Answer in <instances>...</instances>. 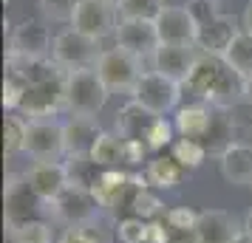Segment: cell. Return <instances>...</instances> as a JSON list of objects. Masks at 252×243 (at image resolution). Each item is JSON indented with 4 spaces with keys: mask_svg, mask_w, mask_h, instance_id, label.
Listing matches in <instances>:
<instances>
[{
    "mask_svg": "<svg viewBox=\"0 0 252 243\" xmlns=\"http://www.w3.org/2000/svg\"><path fill=\"white\" fill-rule=\"evenodd\" d=\"M26 153L34 162H60V156H65L63 125L54 122V119H34V122H29Z\"/></svg>",
    "mask_w": 252,
    "mask_h": 243,
    "instance_id": "10",
    "label": "cell"
},
{
    "mask_svg": "<svg viewBox=\"0 0 252 243\" xmlns=\"http://www.w3.org/2000/svg\"><path fill=\"white\" fill-rule=\"evenodd\" d=\"M65 170H68V181L77 187H88L91 189L96 184V178L102 175V167L94 162L91 156H74L65 162Z\"/></svg>",
    "mask_w": 252,
    "mask_h": 243,
    "instance_id": "28",
    "label": "cell"
},
{
    "mask_svg": "<svg viewBox=\"0 0 252 243\" xmlns=\"http://www.w3.org/2000/svg\"><path fill=\"white\" fill-rule=\"evenodd\" d=\"M235 243H252V235L250 232H241L238 238H235Z\"/></svg>",
    "mask_w": 252,
    "mask_h": 243,
    "instance_id": "40",
    "label": "cell"
},
{
    "mask_svg": "<svg viewBox=\"0 0 252 243\" xmlns=\"http://www.w3.org/2000/svg\"><path fill=\"white\" fill-rule=\"evenodd\" d=\"M60 110H65V77L43 82H29L20 105V116L34 122V119H54Z\"/></svg>",
    "mask_w": 252,
    "mask_h": 243,
    "instance_id": "6",
    "label": "cell"
},
{
    "mask_svg": "<svg viewBox=\"0 0 252 243\" xmlns=\"http://www.w3.org/2000/svg\"><path fill=\"white\" fill-rule=\"evenodd\" d=\"M26 181L37 192V198L46 204H54L65 192V187L71 184L65 162H34L26 173Z\"/></svg>",
    "mask_w": 252,
    "mask_h": 243,
    "instance_id": "14",
    "label": "cell"
},
{
    "mask_svg": "<svg viewBox=\"0 0 252 243\" xmlns=\"http://www.w3.org/2000/svg\"><path fill=\"white\" fill-rule=\"evenodd\" d=\"M116 46L136 54V57H153V51L159 48V34L153 20H119L116 28Z\"/></svg>",
    "mask_w": 252,
    "mask_h": 243,
    "instance_id": "15",
    "label": "cell"
},
{
    "mask_svg": "<svg viewBox=\"0 0 252 243\" xmlns=\"http://www.w3.org/2000/svg\"><path fill=\"white\" fill-rule=\"evenodd\" d=\"M224 59H227L238 74L250 77V74H252V34H250V31H244V28H241V34L232 40V46L227 48Z\"/></svg>",
    "mask_w": 252,
    "mask_h": 243,
    "instance_id": "29",
    "label": "cell"
},
{
    "mask_svg": "<svg viewBox=\"0 0 252 243\" xmlns=\"http://www.w3.org/2000/svg\"><path fill=\"white\" fill-rule=\"evenodd\" d=\"M221 178L232 187H252V144L235 141L218 156Z\"/></svg>",
    "mask_w": 252,
    "mask_h": 243,
    "instance_id": "19",
    "label": "cell"
},
{
    "mask_svg": "<svg viewBox=\"0 0 252 243\" xmlns=\"http://www.w3.org/2000/svg\"><path fill=\"white\" fill-rule=\"evenodd\" d=\"M210 122H213V105L207 102H193V105H182L176 110V133L182 139H195V141H204L207 130H210Z\"/></svg>",
    "mask_w": 252,
    "mask_h": 243,
    "instance_id": "21",
    "label": "cell"
},
{
    "mask_svg": "<svg viewBox=\"0 0 252 243\" xmlns=\"http://www.w3.org/2000/svg\"><path fill=\"white\" fill-rule=\"evenodd\" d=\"M182 91L184 85L182 82L170 80V77H164L159 71H145L142 74V80L139 85L133 88L130 93V99H136L142 108H148L153 116H167L173 110H179L182 108Z\"/></svg>",
    "mask_w": 252,
    "mask_h": 243,
    "instance_id": "5",
    "label": "cell"
},
{
    "mask_svg": "<svg viewBox=\"0 0 252 243\" xmlns=\"http://www.w3.org/2000/svg\"><path fill=\"white\" fill-rule=\"evenodd\" d=\"M119 20L122 17L116 9V0H80L71 28H77L94 40H105V37L116 34Z\"/></svg>",
    "mask_w": 252,
    "mask_h": 243,
    "instance_id": "7",
    "label": "cell"
},
{
    "mask_svg": "<svg viewBox=\"0 0 252 243\" xmlns=\"http://www.w3.org/2000/svg\"><path fill=\"white\" fill-rule=\"evenodd\" d=\"M80 0H40V12L48 23H74Z\"/></svg>",
    "mask_w": 252,
    "mask_h": 243,
    "instance_id": "35",
    "label": "cell"
},
{
    "mask_svg": "<svg viewBox=\"0 0 252 243\" xmlns=\"http://www.w3.org/2000/svg\"><path fill=\"white\" fill-rule=\"evenodd\" d=\"M148 229H150V223L136 218V215H127V218L116 220V238H119V243H145L148 241Z\"/></svg>",
    "mask_w": 252,
    "mask_h": 243,
    "instance_id": "36",
    "label": "cell"
},
{
    "mask_svg": "<svg viewBox=\"0 0 252 243\" xmlns=\"http://www.w3.org/2000/svg\"><path fill=\"white\" fill-rule=\"evenodd\" d=\"M179 139V133H176V125H173L167 116H159L156 122H153V128H150V133H148V150L150 153H156L159 156L161 150H170L173 147V141Z\"/></svg>",
    "mask_w": 252,
    "mask_h": 243,
    "instance_id": "31",
    "label": "cell"
},
{
    "mask_svg": "<svg viewBox=\"0 0 252 243\" xmlns=\"http://www.w3.org/2000/svg\"><path fill=\"white\" fill-rule=\"evenodd\" d=\"M241 28L252 34V0L247 3V9H244V14H241Z\"/></svg>",
    "mask_w": 252,
    "mask_h": 243,
    "instance_id": "38",
    "label": "cell"
},
{
    "mask_svg": "<svg viewBox=\"0 0 252 243\" xmlns=\"http://www.w3.org/2000/svg\"><path fill=\"white\" fill-rule=\"evenodd\" d=\"M51 209V215L57 220H63L65 226H80V223H94L96 220V198L88 187H77V184H68L65 187V192L54 201V204H48Z\"/></svg>",
    "mask_w": 252,
    "mask_h": 243,
    "instance_id": "9",
    "label": "cell"
},
{
    "mask_svg": "<svg viewBox=\"0 0 252 243\" xmlns=\"http://www.w3.org/2000/svg\"><path fill=\"white\" fill-rule=\"evenodd\" d=\"M96 74H99V80L105 82V88L111 93H133L145 68H142V57L114 46L102 51V57L96 62Z\"/></svg>",
    "mask_w": 252,
    "mask_h": 243,
    "instance_id": "3",
    "label": "cell"
},
{
    "mask_svg": "<svg viewBox=\"0 0 252 243\" xmlns=\"http://www.w3.org/2000/svg\"><path fill=\"white\" fill-rule=\"evenodd\" d=\"M235 144V125H232V116L229 110H218L213 108V122H210V130L204 136V147L210 156H221V153Z\"/></svg>",
    "mask_w": 252,
    "mask_h": 243,
    "instance_id": "23",
    "label": "cell"
},
{
    "mask_svg": "<svg viewBox=\"0 0 252 243\" xmlns=\"http://www.w3.org/2000/svg\"><path fill=\"white\" fill-rule=\"evenodd\" d=\"M12 243H14V241H12Z\"/></svg>",
    "mask_w": 252,
    "mask_h": 243,
    "instance_id": "44",
    "label": "cell"
},
{
    "mask_svg": "<svg viewBox=\"0 0 252 243\" xmlns=\"http://www.w3.org/2000/svg\"><path fill=\"white\" fill-rule=\"evenodd\" d=\"M244 232H250V235H252V209L247 212V220H244Z\"/></svg>",
    "mask_w": 252,
    "mask_h": 243,
    "instance_id": "41",
    "label": "cell"
},
{
    "mask_svg": "<svg viewBox=\"0 0 252 243\" xmlns=\"http://www.w3.org/2000/svg\"><path fill=\"white\" fill-rule=\"evenodd\" d=\"M91 159L102 170H119L125 164V139L119 133H102L94 144Z\"/></svg>",
    "mask_w": 252,
    "mask_h": 243,
    "instance_id": "24",
    "label": "cell"
},
{
    "mask_svg": "<svg viewBox=\"0 0 252 243\" xmlns=\"http://www.w3.org/2000/svg\"><path fill=\"white\" fill-rule=\"evenodd\" d=\"M210 3H216V0H210Z\"/></svg>",
    "mask_w": 252,
    "mask_h": 243,
    "instance_id": "43",
    "label": "cell"
},
{
    "mask_svg": "<svg viewBox=\"0 0 252 243\" xmlns=\"http://www.w3.org/2000/svg\"><path fill=\"white\" fill-rule=\"evenodd\" d=\"M9 235H12L14 243H51V226L43 218L9 226Z\"/></svg>",
    "mask_w": 252,
    "mask_h": 243,
    "instance_id": "32",
    "label": "cell"
},
{
    "mask_svg": "<svg viewBox=\"0 0 252 243\" xmlns=\"http://www.w3.org/2000/svg\"><path fill=\"white\" fill-rule=\"evenodd\" d=\"M43 207H48L46 201H40L37 192L29 187V181L23 178H9L6 184V223L17 226L26 220H40L43 218Z\"/></svg>",
    "mask_w": 252,
    "mask_h": 243,
    "instance_id": "12",
    "label": "cell"
},
{
    "mask_svg": "<svg viewBox=\"0 0 252 243\" xmlns=\"http://www.w3.org/2000/svg\"><path fill=\"white\" fill-rule=\"evenodd\" d=\"M145 178L153 189H176L179 184H184L187 170L173 159L170 153H159L145 164Z\"/></svg>",
    "mask_w": 252,
    "mask_h": 243,
    "instance_id": "22",
    "label": "cell"
},
{
    "mask_svg": "<svg viewBox=\"0 0 252 243\" xmlns=\"http://www.w3.org/2000/svg\"><path fill=\"white\" fill-rule=\"evenodd\" d=\"M51 48H54V40L40 20H23L20 26H14L12 40H9V57L48 59Z\"/></svg>",
    "mask_w": 252,
    "mask_h": 243,
    "instance_id": "11",
    "label": "cell"
},
{
    "mask_svg": "<svg viewBox=\"0 0 252 243\" xmlns=\"http://www.w3.org/2000/svg\"><path fill=\"white\" fill-rule=\"evenodd\" d=\"M148 144L145 141H127L125 139V164L127 167H142V164H148Z\"/></svg>",
    "mask_w": 252,
    "mask_h": 243,
    "instance_id": "37",
    "label": "cell"
},
{
    "mask_svg": "<svg viewBox=\"0 0 252 243\" xmlns=\"http://www.w3.org/2000/svg\"><path fill=\"white\" fill-rule=\"evenodd\" d=\"M111 91L99 80L96 68L65 74V110L71 116H96L105 108Z\"/></svg>",
    "mask_w": 252,
    "mask_h": 243,
    "instance_id": "2",
    "label": "cell"
},
{
    "mask_svg": "<svg viewBox=\"0 0 252 243\" xmlns=\"http://www.w3.org/2000/svg\"><path fill=\"white\" fill-rule=\"evenodd\" d=\"M244 80L247 77L238 74L224 57L198 54L184 88L201 102L213 105L218 110H229L238 102H244Z\"/></svg>",
    "mask_w": 252,
    "mask_h": 243,
    "instance_id": "1",
    "label": "cell"
},
{
    "mask_svg": "<svg viewBox=\"0 0 252 243\" xmlns=\"http://www.w3.org/2000/svg\"><path fill=\"white\" fill-rule=\"evenodd\" d=\"M99 57H102L99 40L82 34V31H77V28H65V31H60V34L54 37L51 59H54L65 74H71V71L96 68Z\"/></svg>",
    "mask_w": 252,
    "mask_h": 243,
    "instance_id": "4",
    "label": "cell"
},
{
    "mask_svg": "<svg viewBox=\"0 0 252 243\" xmlns=\"http://www.w3.org/2000/svg\"><path fill=\"white\" fill-rule=\"evenodd\" d=\"M145 243H153V241H145Z\"/></svg>",
    "mask_w": 252,
    "mask_h": 243,
    "instance_id": "42",
    "label": "cell"
},
{
    "mask_svg": "<svg viewBox=\"0 0 252 243\" xmlns=\"http://www.w3.org/2000/svg\"><path fill=\"white\" fill-rule=\"evenodd\" d=\"M105 130L99 128L96 116H68L63 122V139H65V156H91L96 139Z\"/></svg>",
    "mask_w": 252,
    "mask_h": 243,
    "instance_id": "16",
    "label": "cell"
},
{
    "mask_svg": "<svg viewBox=\"0 0 252 243\" xmlns=\"http://www.w3.org/2000/svg\"><path fill=\"white\" fill-rule=\"evenodd\" d=\"M60 243H111V235L94 220V223L68 226V229L60 235Z\"/></svg>",
    "mask_w": 252,
    "mask_h": 243,
    "instance_id": "33",
    "label": "cell"
},
{
    "mask_svg": "<svg viewBox=\"0 0 252 243\" xmlns=\"http://www.w3.org/2000/svg\"><path fill=\"white\" fill-rule=\"evenodd\" d=\"M153 23L159 34V46H195L198 26H201L190 6H164Z\"/></svg>",
    "mask_w": 252,
    "mask_h": 243,
    "instance_id": "8",
    "label": "cell"
},
{
    "mask_svg": "<svg viewBox=\"0 0 252 243\" xmlns=\"http://www.w3.org/2000/svg\"><path fill=\"white\" fill-rule=\"evenodd\" d=\"M244 102L247 105H252V74L244 80Z\"/></svg>",
    "mask_w": 252,
    "mask_h": 243,
    "instance_id": "39",
    "label": "cell"
},
{
    "mask_svg": "<svg viewBox=\"0 0 252 243\" xmlns=\"http://www.w3.org/2000/svg\"><path fill=\"white\" fill-rule=\"evenodd\" d=\"M164 6V0H116L122 20H156Z\"/></svg>",
    "mask_w": 252,
    "mask_h": 243,
    "instance_id": "30",
    "label": "cell"
},
{
    "mask_svg": "<svg viewBox=\"0 0 252 243\" xmlns=\"http://www.w3.org/2000/svg\"><path fill=\"white\" fill-rule=\"evenodd\" d=\"M244 229H238L235 218L224 209H204L198 212L195 223V243H235Z\"/></svg>",
    "mask_w": 252,
    "mask_h": 243,
    "instance_id": "18",
    "label": "cell"
},
{
    "mask_svg": "<svg viewBox=\"0 0 252 243\" xmlns=\"http://www.w3.org/2000/svg\"><path fill=\"white\" fill-rule=\"evenodd\" d=\"M26 136H29V119L20 113H6L3 119V150L6 156L26 153Z\"/></svg>",
    "mask_w": 252,
    "mask_h": 243,
    "instance_id": "25",
    "label": "cell"
},
{
    "mask_svg": "<svg viewBox=\"0 0 252 243\" xmlns=\"http://www.w3.org/2000/svg\"><path fill=\"white\" fill-rule=\"evenodd\" d=\"M159 116H153L148 108H142L136 99H130L116 113V133L127 141H148V133Z\"/></svg>",
    "mask_w": 252,
    "mask_h": 243,
    "instance_id": "20",
    "label": "cell"
},
{
    "mask_svg": "<svg viewBox=\"0 0 252 243\" xmlns=\"http://www.w3.org/2000/svg\"><path fill=\"white\" fill-rule=\"evenodd\" d=\"M241 34V26L235 17L218 12L216 17H210L198 26V40H195V48L201 54H213V57H224L227 48L232 46V40Z\"/></svg>",
    "mask_w": 252,
    "mask_h": 243,
    "instance_id": "13",
    "label": "cell"
},
{
    "mask_svg": "<svg viewBox=\"0 0 252 243\" xmlns=\"http://www.w3.org/2000/svg\"><path fill=\"white\" fill-rule=\"evenodd\" d=\"M170 156L176 159V162L182 164L184 170L190 173V170H198L201 164L207 162V147H204V141H195V139H179L173 141V147H170Z\"/></svg>",
    "mask_w": 252,
    "mask_h": 243,
    "instance_id": "26",
    "label": "cell"
},
{
    "mask_svg": "<svg viewBox=\"0 0 252 243\" xmlns=\"http://www.w3.org/2000/svg\"><path fill=\"white\" fill-rule=\"evenodd\" d=\"M198 48L195 46H159L153 51V71H159L164 77H170L176 82H187L190 71H193L195 59H198Z\"/></svg>",
    "mask_w": 252,
    "mask_h": 243,
    "instance_id": "17",
    "label": "cell"
},
{
    "mask_svg": "<svg viewBox=\"0 0 252 243\" xmlns=\"http://www.w3.org/2000/svg\"><path fill=\"white\" fill-rule=\"evenodd\" d=\"M164 204H161V198H159V192L153 189V187H142L136 192V198H133V207H130V215H136V218H142V220H159V218H164Z\"/></svg>",
    "mask_w": 252,
    "mask_h": 243,
    "instance_id": "27",
    "label": "cell"
},
{
    "mask_svg": "<svg viewBox=\"0 0 252 243\" xmlns=\"http://www.w3.org/2000/svg\"><path fill=\"white\" fill-rule=\"evenodd\" d=\"M26 88H29V82H26L20 74L6 71V80H3V108H6L9 113H20Z\"/></svg>",
    "mask_w": 252,
    "mask_h": 243,
    "instance_id": "34",
    "label": "cell"
}]
</instances>
